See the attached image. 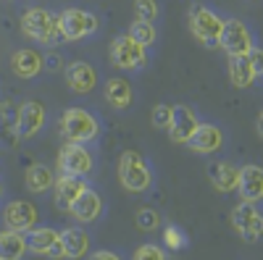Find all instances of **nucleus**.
Returning <instances> with one entry per match:
<instances>
[{"label": "nucleus", "instance_id": "1", "mask_svg": "<svg viewBox=\"0 0 263 260\" xmlns=\"http://www.w3.org/2000/svg\"><path fill=\"white\" fill-rule=\"evenodd\" d=\"M21 32L24 37L40 42V45H58L61 29H58V16L45 8H29L21 16Z\"/></svg>", "mask_w": 263, "mask_h": 260}, {"label": "nucleus", "instance_id": "2", "mask_svg": "<svg viewBox=\"0 0 263 260\" xmlns=\"http://www.w3.org/2000/svg\"><path fill=\"white\" fill-rule=\"evenodd\" d=\"M119 182L126 192H145L153 184V171L137 150H124L119 158Z\"/></svg>", "mask_w": 263, "mask_h": 260}, {"label": "nucleus", "instance_id": "3", "mask_svg": "<svg viewBox=\"0 0 263 260\" xmlns=\"http://www.w3.org/2000/svg\"><path fill=\"white\" fill-rule=\"evenodd\" d=\"M190 32L192 37L205 48H218V39H221V29H224V18L218 16L213 8L208 6H192L190 8Z\"/></svg>", "mask_w": 263, "mask_h": 260}, {"label": "nucleus", "instance_id": "4", "mask_svg": "<svg viewBox=\"0 0 263 260\" xmlns=\"http://www.w3.org/2000/svg\"><path fill=\"white\" fill-rule=\"evenodd\" d=\"M61 132L69 142H92L98 134H100V124L98 118L84 111V108H69V111H63L61 116Z\"/></svg>", "mask_w": 263, "mask_h": 260}, {"label": "nucleus", "instance_id": "5", "mask_svg": "<svg viewBox=\"0 0 263 260\" xmlns=\"http://www.w3.org/2000/svg\"><path fill=\"white\" fill-rule=\"evenodd\" d=\"M58 29H61V39L66 42L84 39L98 32V16L84 8H66L58 13Z\"/></svg>", "mask_w": 263, "mask_h": 260}, {"label": "nucleus", "instance_id": "6", "mask_svg": "<svg viewBox=\"0 0 263 260\" xmlns=\"http://www.w3.org/2000/svg\"><path fill=\"white\" fill-rule=\"evenodd\" d=\"M111 63L116 69H124V71H137V69H145L147 66V48H142L137 39H132L129 34H121L111 42Z\"/></svg>", "mask_w": 263, "mask_h": 260}, {"label": "nucleus", "instance_id": "7", "mask_svg": "<svg viewBox=\"0 0 263 260\" xmlns=\"http://www.w3.org/2000/svg\"><path fill=\"white\" fill-rule=\"evenodd\" d=\"M255 45L253 32L245 21L239 18H224V29H221V39H218V48H224V53L229 58L234 55H248L250 48Z\"/></svg>", "mask_w": 263, "mask_h": 260}, {"label": "nucleus", "instance_id": "8", "mask_svg": "<svg viewBox=\"0 0 263 260\" xmlns=\"http://www.w3.org/2000/svg\"><path fill=\"white\" fill-rule=\"evenodd\" d=\"M232 226L245 242L255 245L260 239V234H263V215H260V210L253 203L239 200L234 205V210H232Z\"/></svg>", "mask_w": 263, "mask_h": 260}, {"label": "nucleus", "instance_id": "9", "mask_svg": "<svg viewBox=\"0 0 263 260\" xmlns=\"http://www.w3.org/2000/svg\"><path fill=\"white\" fill-rule=\"evenodd\" d=\"M58 171L66 173V176H87L92 171L90 150L79 142H66L58 150Z\"/></svg>", "mask_w": 263, "mask_h": 260}, {"label": "nucleus", "instance_id": "10", "mask_svg": "<svg viewBox=\"0 0 263 260\" xmlns=\"http://www.w3.org/2000/svg\"><path fill=\"white\" fill-rule=\"evenodd\" d=\"M197 126H200V118L190 105H171V124L166 132L174 145H187Z\"/></svg>", "mask_w": 263, "mask_h": 260}, {"label": "nucleus", "instance_id": "11", "mask_svg": "<svg viewBox=\"0 0 263 260\" xmlns=\"http://www.w3.org/2000/svg\"><path fill=\"white\" fill-rule=\"evenodd\" d=\"M45 105H42L40 100H27L18 105L16 111V132L21 139H32L34 134H40V129L45 126Z\"/></svg>", "mask_w": 263, "mask_h": 260}, {"label": "nucleus", "instance_id": "12", "mask_svg": "<svg viewBox=\"0 0 263 260\" xmlns=\"http://www.w3.org/2000/svg\"><path fill=\"white\" fill-rule=\"evenodd\" d=\"M40 221V213L32 203L27 200H13L3 208V224L6 229L11 231H18V234H27L29 229H34Z\"/></svg>", "mask_w": 263, "mask_h": 260}, {"label": "nucleus", "instance_id": "13", "mask_svg": "<svg viewBox=\"0 0 263 260\" xmlns=\"http://www.w3.org/2000/svg\"><path fill=\"white\" fill-rule=\"evenodd\" d=\"M234 192L239 194L242 203H253L258 205L263 197V168L258 163H248L239 168V176H237V187Z\"/></svg>", "mask_w": 263, "mask_h": 260}, {"label": "nucleus", "instance_id": "14", "mask_svg": "<svg viewBox=\"0 0 263 260\" xmlns=\"http://www.w3.org/2000/svg\"><path fill=\"white\" fill-rule=\"evenodd\" d=\"M53 192H55V208L69 213L71 205L79 200V194L90 187L87 184V176H66V173H61V179L53 182Z\"/></svg>", "mask_w": 263, "mask_h": 260}, {"label": "nucleus", "instance_id": "15", "mask_svg": "<svg viewBox=\"0 0 263 260\" xmlns=\"http://www.w3.org/2000/svg\"><path fill=\"white\" fill-rule=\"evenodd\" d=\"M190 150L197 155H213L224 147V132L216 124H200L195 129V134L190 137Z\"/></svg>", "mask_w": 263, "mask_h": 260}, {"label": "nucleus", "instance_id": "16", "mask_svg": "<svg viewBox=\"0 0 263 260\" xmlns=\"http://www.w3.org/2000/svg\"><path fill=\"white\" fill-rule=\"evenodd\" d=\"M66 84H69L71 92L87 95V92L95 90L98 71L90 66V63H84V61H71L69 66H66Z\"/></svg>", "mask_w": 263, "mask_h": 260}, {"label": "nucleus", "instance_id": "17", "mask_svg": "<svg viewBox=\"0 0 263 260\" xmlns=\"http://www.w3.org/2000/svg\"><path fill=\"white\" fill-rule=\"evenodd\" d=\"M103 208H105V203H103V197L95 192V189H90L87 187L82 194H79V200L71 205V215L79 221V224H95L100 215H103Z\"/></svg>", "mask_w": 263, "mask_h": 260}, {"label": "nucleus", "instance_id": "18", "mask_svg": "<svg viewBox=\"0 0 263 260\" xmlns=\"http://www.w3.org/2000/svg\"><path fill=\"white\" fill-rule=\"evenodd\" d=\"M11 69L18 79H34L42 69H45V58L32 48H21L11 55Z\"/></svg>", "mask_w": 263, "mask_h": 260}, {"label": "nucleus", "instance_id": "19", "mask_svg": "<svg viewBox=\"0 0 263 260\" xmlns=\"http://www.w3.org/2000/svg\"><path fill=\"white\" fill-rule=\"evenodd\" d=\"M58 239L63 247V257H69V260H79L90 250V236L79 226H66L63 231H58Z\"/></svg>", "mask_w": 263, "mask_h": 260}, {"label": "nucleus", "instance_id": "20", "mask_svg": "<svg viewBox=\"0 0 263 260\" xmlns=\"http://www.w3.org/2000/svg\"><path fill=\"white\" fill-rule=\"evenodd\" d=\"M208 176H211V184L218 189V192H234L237 187V176H239V166H234L232 161H216L208 166Z\"/></svg>", "mask_w": 263, "mask_h": 260}, {"label": "nucleus", "instance_id": "21", "mask_svg": "<svg viewBox=\"0 0 263 260\" xmlns=\"http://www.w3.org/2000/svg\"><path fill=\"white\" fill-rule=\"evenodd\" d=\"M132 97H135V92H132V84L124 76H114V79L105 82V100H108V105H114L116 111L129 108Z\"/></svg>", "mask_w": 263, "mask_h": 260}, {"label": "nucleus", "instance_id": "22", "mask_svg": "<svg viewBox=\"0 0 263 260\" xmlns=\"http://www.w3.org/2000/svg\"><path fill=\"white\" fill-rule=\"evenodd\" d=\"M53 182H55V173H53V168L45 166V163H32V166L27 168V173H24V184H27V189L34 192V194L48 192V189L53 187Z\"/></svg>", "mask_w": 263, "mask_h": 260}, {"label": "nucleus", "instance_id": "23", "mask_svg": "<svg viewBox=\"0 0 263 260\" xmlns=\"http://www.w3.org/2000/svg\"><path fill=\"white\" fill-rule=\"evenodd\" d=\"M27 252H34V255H48V250L58 242V231L50 229V226H34L27 231Z\"/></svg>", "mask_w": 263, "mask_h": 260}, {"label": "nucleus", "instance_id": "24", "mask_svg": "<svg viewBox=\"0 0 263 260\" xmlns=\"http://www.w3.org/2000/svg\"><path fill=\"white\" fill-rule=\"evenodd\" d=\"M255 71H253V66H250V61H248V55H234V58H229V82L234 84V87H239V90H248V87H253L255 84Z\"/></svg>", "mask_w": 263, "mask_h": 260}, {"label": "nucleus", "instance_id": "25", "mask_svg": "<svg viewBox=\"0 0 263 260\" xmlns=\"http://www.w3.org/2000/svg\"><path fill=\"white\" fill-rule=\"evenodd\" d=\"M27 255V239L18 231H0V260H21Z\"/></svg>", "mask_w": 263, "mask_h": 260}, {"label": "nucleus", "instance_id": "26", "mask_svg": "<svg viewBox=\"0 0 263 260\" xmlns=\"http://www.w3.org/2000/svg\"><path fill=\"white\" fill-rule=\"evenodd\" d=\"M126 34H129L132 39H137L142 48H150L153 42H156V27H153L150 21H140V18H135Z\"/></svg>", "mask_w": 263, "mask_h": 260}, {"label": "nucleus", "instance_id": "27", "mask_svg": "<svg viewBox=\"0 0 263 260\" xmlns=\"http://www.w3.org/2000/svg\"><path fill=\"white\" fill-rule=\"evenodd\" d=\"M135 221L142 231H156L161 226V213L158 210H153V208H140L137 215H135Z\"/></svg>", "mask_w": 263, "mask_h": 260}, {"label": "nucleus", "instance_id": "28", "mask_svg": "<svg viewBox=\"0 0 263 260\" xmlns=\"http://www.w3.org/2000/svg\"><path fill=\"white\" fill-rule=\"evenodd\" d=\"M158 0H135V13H137V18L140 21H156L158 18Z\"/></svg>", "mask_w": 263, "mask_h": 260}, {"label": "nucleus", "instance_id": "29", "mask_svg": "<svg viewBox=\"0 0 263 260\" xmlns=\"http://www.w3.org/2000/svg\"><path fill=\"white\" fill-rule=\"evenodd\" d=\"M163 245H166L168 250H182V247L187 245V236H184V231L177 229V226H166V229H163Z\"/></svg>", "mask_w": 263, "mask_h": 260}, {"label": "nucleus", "instance_id": "30", "mask_svg": "<svg viewBox=\"0 0 263 260\" xmlns=\"http://www.w3.org/2000/svg\"><path fill=\"white\" fill-rule=\"evenodd\" d=\"M150 124L156 126V129H168V124H171V105H166V103H161V105H156L153 108V113H150Z\"/></svg>", "mask_w": 263, "mask_h": 260}, {"label": "nucleus", "instance_id": "31", "mask_svg": "<svg viewBox=\"0 0 263 260\" xmlns=\"http://www.w3.org/2000/svg\"><path fill=\"white\" fill-rule=\"evenodd\" d=\"M132 260H166V252H163V247L147 242V245H140V247L135 250Z\"/></svg>", "mask_w": 263, "mask_h": 260}, {"label": "nucleus", "instance_id": "32", "mask_svg": "<svg viewBox=\"0 0 263 260\" xmlns=\"http://www.w3.org/2000/svg\"><path fill=\"white\" fill-rule=\"evenodd\" d=\"M248 61H250V66H253L255 76H263V53H260V48H258V45H253V48H250Z\"/></svg>", "mask_w": 263, "mask_h": 260}, {"label": "nucleus", "instance_id": "33", "mask_svg": "<svg viewBox=\"0 0 263 260\" xmlns=\"http://www.w3.org/2000/svg\"><path fill=\"white\" fill-rule=\"evenodd\" d=\"M87 260H121V255H119V252H111V250H98V252H92Z\"/></svg>", "mask_w": 263, "mask_h": 260}, {"label": "nucleus", "instance_id": "34", "mask_svg": "<svg viewBox=\"0 0 263 260\" xmlns=\"http://www.w3.org/2000/svg\"><path fill=\"white\" fill-rule=\"evenodd\" d=\"M0 197H3V189H0Z\"/></svg>", "mask_w": 263, "mask_h": 260}]
</instances>
